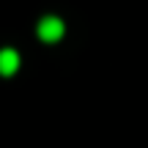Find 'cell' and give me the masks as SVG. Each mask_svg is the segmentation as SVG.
<instances>
[{"mask_svg": "<svg viewBox=\"0 0 148 148\" xmlns=\"http://www.w3.org/2000/svg\"><path fill=\"white\" fill-rule=\"evenodd\" d=\"M63 33H66V25H63V19L60 16H44L41 22H38V38L41 41H47V44H55V41H60L63 38Z\"/></svg>", "mask_w": 148, "mask_h": 148, "instance_id": "6da1fadb", "label": "cell"}, {"mask_svg": "<svg viewBox=\"0 0 148 148\" xmlns=\"http://www.w3.org/2000/svg\"><path fill=\"white\" fill-rule=\"evenodd\" d=\"M19 63H22V58H19V52H16L14 47H3L0 49V74H3V77L16 74L19 71Z\"/></svg>", "mask_w": 148, "mask_h": 148, "instance_id": "7a4b0ae2", "label": "cell"}]
</instances>
